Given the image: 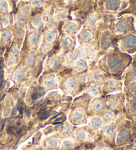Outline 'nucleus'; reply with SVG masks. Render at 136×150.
<instances>
[{"mask_svg": "<svg viewBox=\"0 0 136 150\" xmlns=\"http://www.w3.org/2000/svg\"><path fill=\"white\" fill-rule=\"evenodd\" d=\"M135 45H136V36L133 35L128 36L124 41V46L127 48H132Z\"/></svg>", "mask_w": 136, "mask_h": 150, "instance_id": "obj_1", "label": "nucleus"}, {"mask_svg": "<svg viewBox=\"0 0 136 150\" xmlns=\"http://www.w3.org/2000/svg\"><path fill=\"white\" fill-rule=\"evenodd\" d=\"M132 137V134L129 131L127 130H122L118 136V139L121 141H125L127 142L130 140V139Z\"/></svg>", "mask_w": 136, "mask_h": 150, "instance_id": "obj_2", "label": "nucleus"}, {"mask_svg": "<svg viewBox=\"0 0 136 150\" xmlns=\"http://www.w3.org/2000/svg\"><path fill=\"white\" fill-rule=\"evenodd\" d=\"M121 64V61L117 58H112L109 59V65L112 68H117V67L120 66Z\"/></svg>", "mask_w": 136, "mask_h": 150, "instance_id": "obj_3", "label": "nucleus"}, {"mask_svg": "<svg viewBox=\"0 0 136 150\" xmlns=\"http://www.w3.org/2000/svg\"><path fill=\"white\" fill-rule=\"evenodd\" d=\"M100 122L99 121L98 119H95V120H93V125H94V127H95L96 128H98L99 126H100Z\"/></svg>", "mask_w": 136, "mask_h": 150, "instance_id": "obj_4", "label": "nucleus"}, {"mask_svg": "<svg viewBox=\"0 0 136 150\" xmlns=\"http://www.w3.org/2000/svg\"><path fill=\"white\" fill-rule=\"evenodd\" d=\"M49 115H50V114H49V112H44L43 115H42L41 117V120H44V119L47 118L49 117Z\"/></svg>", "mask_w": 136, "mask_h": 150, "instance_id": "obj_5", "label": "nucleus"}, {"mask_svg": "<svg viewBox=\"0 0 136 150\" xmlns=\"http://www.w3.org/2000/svg\"><path fill=\"white\" fill-rule=\"evenodd\" d=\"M49 145L52 147H55L57 146V142L54 140H51L49 142Z\"/></svg>", "mask_w": 136, "mask_h": 150, "instance_id": "obj_6", "label": "nucleus"}, {"mask_svg": "<svg viewBox=\"0 0 136 150\" xmlns=\"http://www.w3.org/2000/svg\"><path fill=\"white\" fill-rule=\"evenodd\" d=\"M106 133L108 134H112L113 133V128L110 127H108L106 129Z\"/></svg>", "mask_w": 136, "mask_h": 150, "instance_id": "obj_7", "label": "nucleus"}, {"mask_svg": "<svg viewBox=\"0 0 136 150\" xmlns=\"http://www.w3.org/2000/svg\"><path fill=\"white\" fill-rule=\"evenodd\" d=\"M75 118L77 120H80L82 118V115L81 114H77L75 116Z\"/></svg>", "mask_w": 136, "mask_h": 150, "instance_id": "obj_8", "label": "nucleus"}, {"mask_svg": "<svg viewBox=\"0 0 136 150\" xmlns=\"http://www.w3.org/2000/svg\"><path fill=\"white\" fill-rule=\"evenodd\" d=\"M12 131H13V127H12V126H9V127L7 128V133H9V134L11 133Z\"/></svg>", "mask_w": 136, "mask_h": 150, "instance_id": "obj_9", "label": "nucleus"}]
</instances>
